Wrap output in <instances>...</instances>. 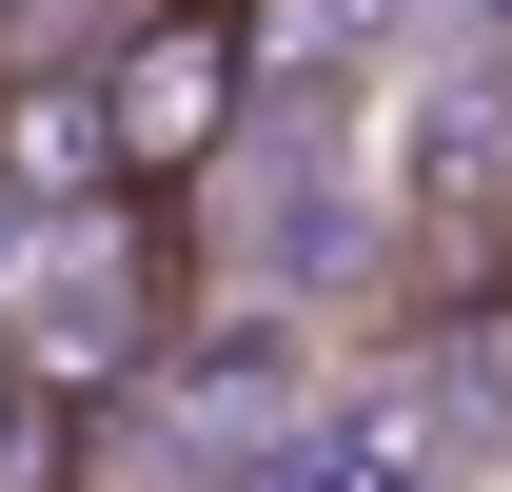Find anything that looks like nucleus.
Returning <instances> with one entry per match:
<instances>
[{
    "label": "nucleus",
    "instance_id": "f257e3e1",
    "mask_svg": "<svg viewBox=\"0 0 512 492\" xmlns=\"http://www.w3.org/2000/svg\"><path fill=\"white\" fill-rule=\"evenodd\" d=\"M79 79H99L119 197H197L217 158H237V119H256V0H138Z\"/></svg>",
    "mask_w": 512,
    "mask_h": 492
},
{
    "label": "nucleus",
    "instance_id": "f03ea898",
    "mask_svg": "<svg viewBox=\"0 0 512 492\" xmlns=\"http://www.w3.org/2000/svg\"><path fill=\"white\" fill-rule=\"evenodd\" d=\"M40 237H60V256H40V296H0V315H20V355H40V394L158 355V296H178L158 197H79V217H40Z\"/></svg>",
    "mask_w": 512,
    "mask_h": 492
},
{
    "label": "nucleus",
    "instance_id": "7ed1b4c3",
    "mask_svg": "<svg viewBox=\"0 0 512 492\" xmlns=\"http://www.w3.org/2000/svg\"><path fill=\"white\" fill-rule=\"evenodd\" d=\"M0 197H20V217L119 197V158H99V79H79V60H0Z\"/></svg>",
    "mask_w": 512,
    "mask_h": 492
},
{
    "label": "nucleus",
    "instance_id": "39448f33",
    "mask_svg": "<svg viewBox=\"0 0 512 492\" xmlns=\"http://www.w3.org/2000/svg\"><path fill=\"white\" fill-rule=\"evenodd\" d=\"M0 414H40V355H20V315H0Z\"/></svg>",
    "mask_w": 512,
    "mask_h": 492
},
{
    "label": "nucleus",
    "instance_id": "20e7f679",
    "mask_svg": "<svg viewBox=\"0 0 512 492\" xmlns=\"http://www.w3.org/2000/svg\"><path fill=\"white\" fill-rule=\"evenodd\" d=\"M79 473V394H40V414H0V492H60Z\"/></svg>",
    "mask_w": 512,
    "mask_h": 492
}]
</instances>
